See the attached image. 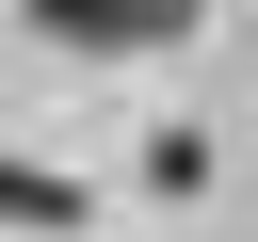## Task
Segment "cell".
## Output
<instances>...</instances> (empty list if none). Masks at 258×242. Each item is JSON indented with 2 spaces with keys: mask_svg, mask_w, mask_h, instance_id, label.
<instances>
[{
  "mask_svg": "<svg viewBox=\"0 0 258 242\" xmlns=\"http://www.w3.org/2000/svg\"><path fill=\"white\" fill-rule=\"evenodd\" d=\"M210 0H32V32L48 48H97V65H129V48H177Z\"/></svg>",
  "mask_w": 258,
  "mask_h": 242,
  "instance_id": "obj_1",
  "label": "cell"
},
{
  "mask_svg": "<svg viewBox=\"0 0 258 242\" xmlns=\"http://www.w3.org/2000/svg\"><path fill=\"white\" fill-rule=\"evenodd\" d=\"M0 226H81V177H32V161H0Z\"/></svg>",
  "mask_w": 258,
  "mask_h": 242,
  "instance_id": "obj_2",
  "label": "cell"
}]
</instances>
